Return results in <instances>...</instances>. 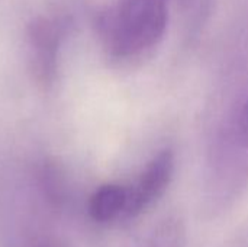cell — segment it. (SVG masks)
<instances>
[{
    "mask_svg": "<svg viewBox=\"0 0 248 247\" xmlns=\"http://www.w3.org/2000/svg\"><path fill=\"white\" fill-rule=\"evenodd\" d=\"M38 247H52V246H49V245H45V243H44V245H39Z\"/></svg>",
    "mask_w": 248,
    "mask_h": 247,
    "instance_id": "cell-6",
    "label": "cell"
},
{
    "mask_svg": "<svg viewBox=\"0 0 248 247\" xmlns=\"http://www.w3.org/2000/svg\"><path fill=\"white\" fill-rule=\"evenodd\" d=\"M185 226L177 218L163 221L153 233L145 247H185Z\"/></svg>",
    "mask_w": 248,
    "mask_h": 247,
    "instance_id": "cell-4",
    "label": "cell"
},
{
    "mask_svg": "<svg viewBox=\"0 0 248 247\" xmlns=\"http://www.w3.org/2000/svg\"><path fill=\"white\" fill-rule=\"evenodd\" d=\"M167 20L169 0H119L103 17V38L113 55H138L158 45Z\"/></svg>",
    "mask_w": 248,
    "mask_h": 247,
    "instance_id": "cell-1",
    "label": "cell"
},
{
    "mask_svg": "<svg viewBox=\"0 0 248 247\" xmlns=\"http://www.w3.org/2000/svg\"><path fill=\"white\" fill-rule=\"evenodd\" d=\"M129 201V188L109 183L100 186L89 202L90 217L97 223H109L125 215Z\"/></svg>",
    "mask_w": 248,
    "mask_h": 247,
    "instance_id": "cell-3",
    "label": "cell"
},
{
    "mask_svg": "<svg viewBox=\"0 0 248 247\" xmlns=\"http://www.w3.org/2000/svg\"><path fill=\"white\" fill-rule=\"evenodd\" d=\"M174 153L170 148L161 150L150 160L137 183L129 186L126 217L140 215L164 195L174 175Z\"/></svg>",
    "mask_w": 248,
    "mask_h": 247,
    "instance_id": "cell-2",
    "label": "cell"
},
{
    "mask_svg": "<svg viewBox=\"0 0 248 247\" xmlns=\"http://www.w3.org/2000/svg\"><path fill=\"white\" fill-rule=\"evenodd\" d=\"M237 138L240 141V144L248 150V99L244 103L240 116H238V122H237Z\"/></svg>",
    "mask_w": 248,
    "mask_h": 247,
    "instance_id": "cell-5",
    "label": "cell"
}]
</instances>
